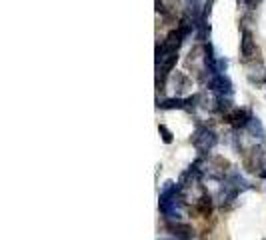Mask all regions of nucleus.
Masks as SVG:
<instances>
[{
	"mask_svg": "<svg viewBox=\"0 0 266 240\" xmlns=\"http://www.w3.org/2000/svg\"><path fill=\"white\" fill-rule=\"evenodd\" d=\"M192 144L200 150V152H208L214 144H216V134L208 128H198L192 136Z\"/></svg>",
	"mask_w": 266,
	"mask_h": 240,
	"instance_id": "obj_1",
	"label": "nucleus"
},
{
	"mask_svg": "<svg viewBox=\"0 0 266 240\" xmlns=\"http://www.w3.org/2000/svg\"><path fill=\"white\" fill-rule=\"evenodd\" d=\"M208 88L212 92H216L218 96H224V94H230L232 92V84H230V80L224 74H212L208 78Z\"/></svg>",
	"mask_w": 266,
	"mask_h": 240,
	"instance_id": "obj_2",
	"label": "nucleus"
},
{
	"mask_svg": "<svg viewBox=\"0 0 266 240\" xmlns=\"http://www.w3.org/2000/svg\"><path fill=\"white\" fill-rule=\"evenodd\" d=\"M250 120H252V118H250L248 110H244V108H232V110H228V112L224 114V122H228V124H232V126H236V128L246 126Z\"/></svg>",
	"mask_w": 266,
	"mask_h": 240,
	"instance_id": "obj_3",
	"label": "nucleus"
},
{
	"mask_svg": "<svg viewBox=\"0 0 266 240\" xmlns=\"http://www.w3.org/2000/svg\"><path fill=\"white\" fill-rule=\"evenodd\" d=\"M240 52H242V58H244V60H252V58L258 56V48H256V42H254L250 30H244V34H242Z\"/></svg>",
	"mask_w": 266,
	"mask_h": 240,
	"instance_id": "obj_4",
	"label": "nucleus"
},
{
	"mask_svg": "<svg viewBox=\"0 0 266 240\" xmlns=\"http://www.w3.org/2000/svg\"><path fill=\"white\" fill-rule=\"evenodd\" d=\"M196 212L202 214V216H210V212H212V198L208 194H204V196H200L196 200Z\"/></svg>",
	"mask_w": 266,
	"mask_h": 240,
	"instance_id": "obj_5",
	"label": "nucleus"
},
{
	"mask_svg": "<svg viewBox=\"0 0 266 240\" xmlns=\"http://www.w3.org/2000/svg\"><path fill=\"white\" fill-rule=\"evenodd\" d=\"M160 106H162V108H184V100H180V98H170V100H164Z\"/></svg>",
	"mask_w": 266,
	"mask_h": 240,
	"instance_id": "obj_6",
	"label": "nucleus"
},
{
	"mask_svg": "<svg viewBox=\"0 0 266 240\" xmlns=\"http://www.w3.org/2000/svg\"><path fill=\"white\" fill-rule=\"evenodd\" d=\"M158 130H160V134H162V140H164L166 144H170V142H172V134L168 132V128H166V126H160Z\"/></svg>",
	"mask_w": 266,
	"mask_h": 240,
	"instance_id": "obj_7",
	"label": "nucleus"
}]
</instances>
